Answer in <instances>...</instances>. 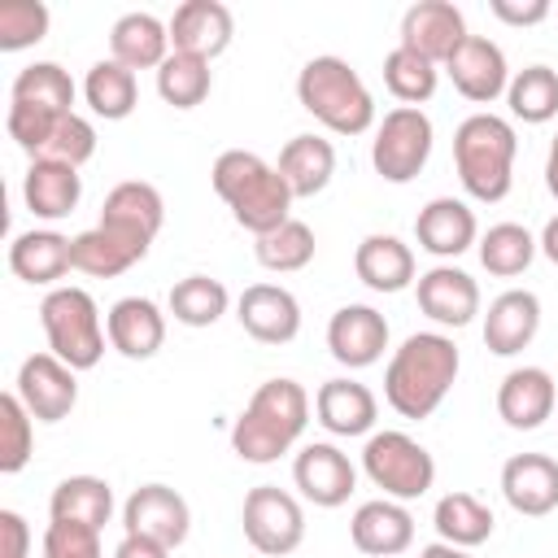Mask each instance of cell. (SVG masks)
Returning <instances> with one entry per match:
<instances>
[{"instance_id": "1", "label": "cell", "mask_w": 558, "mask_h": 558, "mask_svg": "<svg viewBox=\"0 0 558 558\" xmlns=\"http://www.w3.org/2000/svg\"><path fill=\"white\" fill-rule=\"evenodd\" d=\"M462 371V353L445 331H414L384 366V401L401 418H432Z\"/></svg>"}, {"instance_id": "2", "label": "cell", "mask_w": 558, "mask_h": 558, "mask_svg": "<svg viewBox=\"0 0 558 558\" xmlns=\"http://www.w3.org/2000/svg\"><path fill=\"white\" fill-rule=\"evenodd\" d=\"M209 183L214 192L222 196V205L231 209V218L257 240L275 227H283L292 218V187L288 179L257 153L248 148H227L218 153L214 170H209Z\"/></svg>"}, {"instance_id": "3", "label": "cell", "mask_w": 558, "mask_h": 558, "mask_svg": "<svg viewBox=\"0 0 558 558\" xmlns=\"http://www.w3.org/2000/svg\"><path fill=\"white\" fill-rule=\"evenodd\" d=\"M310 423V392L296 379H266L231 423V449L235 458L266 466L279 462Z\"/></svg>"}, {"instance_id": "4", "label": "cell", "mask_w": 558, "mask_h": 558, "mask_svg": "<svg viewBox=\"0 0 558 558\" xmlns=\"http://www.w3.org/2000/svg\"><path fill=\"white\" fill-rule=\"evenodd\" d=\"M514 157H519V135L514 122L501 113H471L453 131V166L458 183L471 201L497 205L514 187Z\"/></svg>"}, {"instance_id": "5", "label": "cell", "mask_w": 558, "mask_h": 558, "mask_svg": "<svg viewBox=\"0 0 558 558\" xmlns=\"http://www.w3.org/2000/svg\"><path fill=\"white\" fill-rule=\"evenodd\" d=\"M296 100L336 135H366L375 126V96L344 57H310L296 74Z\"/></svg>"}, {"instance_id": "6", "label": "cell", "mask_w": 558, "mask_h": 558, "mask_svg": "<svg viewBox=\"0 0 558 558\" xmlns=\"http://www.w3.org/2000/svg\"><path fill=\"white\" fill-rule=\"evenodd\" d=\"M39 327L48 336V353H57L74 371H92L105 357V323L100 305L87 288L61 283L39 301Z\"/></svg>"}, {"instance_id": "7", "label": "cell", "mask_w": 558, "mask_h": 558, "mask_svg": "<svg viewBox=\"0 0 558 558\" xmlns=\"http://www.w3.org/2000/svg\"><path fill=\"white\" fill-rule=\"evenodd\" d=\"M362 475L392 501H414L436 484V458L405 432H371L362 445Z\"/></svg>"}, {"instance_id": "8", "label": "cell", "mask_w": 558, "mask_h": 558, "mask_svg": "<svg viewBox=\"0 0 558 558\" xmlns=\"http://www.w3.org/2000/svg\"><path fill=\"white\" fill-rule=\"evenodd\" d=\"M432 144H436L432 118L414 105H397L384 113V122H375L371 166L384 183H414L432 157Z\"/></svg>"}, {"instance_id": "9", "label": "cell", "mask_w": 558, "mask_h": 558, "mask_svg": "<svg viewBox=\"0 0 558 558\" xmlns=\"http://www.w3.org/2000/svg\"><path fill=\"white\" fill-rule=\"evenodd\" d=\"M240 523H244V541L266 558H288L305 541V510L279 484L248 488L240 506Z\"/></svg>"}, {"instance_id": "10", "label": "cell", "mask_w": 558, "mask_h": 558, "mask_svg": "<svg viewBox=\"0 0 558 558\" xmlns=\"http://www.w3.org/2000/svg\"><path fill=\"white\" fill-rule=\"evenodd\" d=\"M13 392L22 397L35 423H61L78 405V371L65 366L57 353H31L17 366Z\"/></svg>"}, {"instance_id": "11", "label": "cell", "mask_w": 558, "mask_h": 558, "mask_svg": "<svg viewBox=\"0 0 558 558\" xmlns=\"http://www.w3.org/2000/svg\"><path fill=\"white\" fill-rule=\"evenodd\" d=\"M292 484L301 488L305 501H314L318 510H336L353 497L357 488V466L349 462V453L331 440H310L301 445V453L292 458Z\"/></svg>"}, {"instance_id": "12", "label": "cell", "mask_w": 558, "mask_h": 558, "mask_svg": "<svg viewBox=\"0 0 558 558\" xmlns=\"http://www.w3.org/2000/svg\"><path fill=\"white\" fill-rule=\"evenodd\" d=\"M122 532L161 541L166 549H179L192 532V510H187L183 493H174L170 484H140L122 501Z\"/></svg>"}, {"instance_id": "13", "label": "cell", "mask_w": 558, "mask_h": 558, "mask_svg": "<svg viewBox=\"0 0 558 558\" xmlns=\"http://www.w3.org/2000/svg\"><path fill=\"white\" fill-rule=\"evenodd\" d=\"M161 222H166V201H161V192H157L153 183H144V179H126V183L109 187V196H105V205H100V227L113 231V235H122V240H126L131 248H140L144 257H148V248H153Z\"/></svg>"}, {"instance_id": "14", "label": "cell", "mask_w": 558, "mask_h": 558, "mask_svg": "<svg viewBox=\"0 0 558 558\" xmlns=\"http://www.w3.org/2000/svg\"><path fill=\"white\" fill-rule=\"evenodd\" d=\"M466 35H471L466 17H462V9L453 0H418V4H410L401 13V39L397 44L418 52V57H427L432 65H445Z\"/></svg>"}, {"instance_id": "15", "label": "cell", "mask_w": 558, "mask_h": 558, "mask_svg": "<svg viewBox=\"0 0 558 558\" xmlns=\"http://www.w3.org/2000/svg\"><path fill=\"white\" fill-rule=\"evenodd\" d=\"M445 74L449 83L475 100V105H493L497 96H506L510 87V65H506V52L501 44H493L488 35H466L458 44V52L445 61Z\"/></svg>"}, {"instance_id": "16", "label": "cell", "mask_w": 558, "mask_h": 558, "mask_svg": "<svg viewBox=\"0 0 558 558\" xmlns=\"http://www.w3.org/2000/svg\"><path fill=\"white\" fill-rule=\"evenodd\" d=\"M166 26H170V48L192 52L201 61L222 57L235 39V17L222 0H183Z\"/></svg>"}, {"instance_id": "17", "label": "cell", "mask_w": 558, "mask_h": 558, "mask_svg": "<svg viewBox=\"0 0 558 558\" xmlns=\"http://www.w3.org/2000/svg\"><path fill=\"white\" fill-rule=\"evenodd\" d=\"M414 296H418V310L436 327H453L458 331V327L475 323V314H480V283L466 270L449 266V262L423 270L414 279Z\"/></svg>"}, {"instance_id": "18", "label": "cell", "mask_w": 558, "mask_h": 558, "mask_svg": "<svg viewBox=\"0 0 558 558\" xmlns=\"http://www.w3.org/2000/svg\"><path fill=\"white\" fill-rule=\"evenodd\" d=\"M327 349L340 366L366 371L388 349V318L375 305H340L327 323Z\"/></svg>"}, {"instance_id": "19", "label": "cell", "mask_w": 558, "mask_h": 558, "mask_svg": "<svg viewBox=\"0 0 558 558\" xmlns=\"http://www.w3.org/2000/svg\"><path fill=\"white\" fill-rule=\"evenodd\" d=\"M414 240L423 253L449 262V257H462L466 248L480 244V222H475V209L458 196H432L418 218H414Z\"/></svg>"}, {"instance_id": "20", "label": "cell", "mask_w": 558, "mask_h": 558, "mask_svg": "<svg viewBox=\"0 0 558 558\" xmlns=\"http://www.w3.org/2000/svg\"><path fill=\"white\" fill-rule=\"evenodd\" d=\"M235 318L257 344H288L301 331V301L283 283H248L235 301Z\"/></svg>"}, {"instance_id": "21", "label": "cell", "mask_w": 558, "mask_h": 558, "mask_svg": "<svg viewBox=\"0 0 558 558\" xmlns=\"http://www.w3.org/2000/svg\"><path fill=\"white\" fill-rule=\"evenodd\" d=\"M349 541L366 558H397L414 545V514L405 510V501L392 497L362 501L349 519Z\"/></svg>"}, {"instance_id": "22", "label": "cell", "mask_w": 558, "mask_h": 558, "mask_svg": "<svg viewBox=\"0 0 558 558\" xmlns=\"http://www.w3.org/2000/svg\"><path fill=\"white\" fill-rule=\"evenodd\" d=\"M9 270L22 283L35 288H61L57 279H65L74 270V235H61L52 227H31L22 235H13L9 244Z\"/></svg>"}, {"instance_id": "23", "label": "cell", "mask_w": 558, "mask_h": 558, "mask_svg": "<svg viewBox=\"0 0 558 558\" xmlns=\"http://www.w3.org/2000/svg\"><path fill=\"white\" fill-rule=\"evenodd\" d=\"M558 405V384L545 366H514L497 384V414L514 432H536Z\"/></svg>"}, {"instance_id": "24", "label": "cell", "mask_w": 558, "mask_h": 558, "mask_svg": "<svg viewBox=\"0 0 558 558\" xmlns=\"http://www.w3.org/2000/svg\"><path fill=\"white\" fill-rule=\"evenodd\" d=\"M501 497L514 514L541 519L558 510V462L549 453H514L501 466Z\"/></svg>"}, {"instance_id": "25", "label": "cell", "mask_w": 558, "mask_h": 558, "mask_svg": "<svg viewBox=\"0 0 558 558\" xmlns=\"http://www.w3.org/2000/svg\"><path fill=\"white\" fill-rule=\"evenodd\" d=\"M541 331V296L527 288H510L501 296L488 301L484 314V349L497 357H514L523 353Z\"/></svg>"}, {"instance_id": "26", "label": "cell", "mask_w": 558, "mask_h": 558, "mask_svg": "<svg viewBox=\"0 0 558 558\" xmlns=\"http://www.w3.org/2000/svg\"><path fill=\"white\" fill-rule=\"evenodd\" d=\"M105 331H109V344L122 357L148 362L166 344V314H161V305L153 296H122V301L109 305Z\"/></svg>"}, {"instance_id": "27", "label": "cell", "mask_w": 558, "mask_h": 558, "mask_svg": "<svg viewBox=\"0 0 558 558\" xmlns=\"http://www.w3.org/2000/svg\"><path fill=\"white\" fill-rule=\"evenodd\" d=\"M314 418L331 436H371L375 432V418H379V401H375V392L366 384L340 375V379L318 384V392H314Z\"/></svg>"}, {"instance_id": "28", "label": "cell", "mask_w": 558, "mask_h": 558, "mask_svg": "<svg viewBox=\"0 0 558 558\" xmlns=\"http://www.w3.org/2000/svg\"><path fill=\"white\" fill-rule=\"evenodd\" d=\"M22 201L35 218L44 222H61L78 209L83 201V174L65 161H48V157H35L22 174Z\"/></svg>"}, {"instance_id": "29", "label": "cell", "mask_w": 558, "mask_h": 558, "mask_svg": "<svg viewBox=\"0 0 558 558\" xmlns=\"http://www.w3.org/2000/svg\"><path fill=\"white\" fill-rule=\"evenodd\" d=\"M353 270L371 292H405L418 275H414V248L388 231H371L357 253H353Z\"/></svg>"}, {"instance_id": "30", "label": "cell", "mask_w": 558, "mask_h": 558, "mask_svg": "<svg viewBox=\"0 0 558 558\" xmlns=\"http://www.w3.org/2000/svg\"><path fill=\"white\" fill-rule=\"evenodd\" d=\"M170 52V26L153 13H122L109 31V57L122 61L126 70H161Z\"/></svg>"}, {"instance_id": "31", "label": "cell", "mask_w": 558, "mask_h": 558, "mask_svg": "<svg viewBox=\"0 0 558 558\" xmlns=\"http://www.w3.org/2000/svg\"><path fill=\"white\" fill-rule=\"evenodd\" d=\"M275 170L288 179V187H292L296 201H310V196H318L331 183V174H336V148L323 135H292L279 148Z\"/></svg>"}, {"instance_id": "32", "label": "cell", "mask_w": 558, "mask_h": 558, "mask_svg": "<svg viewBox=\"0 0 558 558\" xmlns=\"http://www.w3.org/2000/svg\"><path fill=\"white\" fill-rule=\"evenodd\" d=\"M48 519L52 523H83L100 532L113 519V488L100 475H65L52 497H48Z\"/></svg>"}, {"instance_id": "33", "label": "cell", "mask_w": 558, "mask_h": 558, "mask_svg": "<svg viewBox=\"0 0 558 558\" xmlns=\"http://www.w3.org/2000/svg\"><path fill=\"white\" fill-rule=\"evenodd\" d=\"M83 100H87V109H92L96 118H105V122L131 118L135 105H140L135 70H126V65L113 61V57L96 61V65L87 70V78H83Z\"/></svg>"}, {"instance_id": "34", "label": "cell", "mask_w": 558, "mask_h": 558, "mask_svg": "<svg viewBox=\"0 0 558 558\" xmlns=\"http://www.w3.org/2000/svg\"><path fill=\"white\" fill-rule=\"evenodd\" d=\"M432 523H436L440 541H445V545H458V549L484 545V541L493 536V527H497L493 510H488L475 493H445V497L436 501V510H432Z\"/></svg>"}, {"instance_id": "35", "label": "cell", "mask_w": 558, "mask_h": 558, "mask_svg": "<svg viewBox=\"0 0 558 558\" xmlns=\"http://www.w3.org/2000/svg\"><path fill=\"white\" fill-rule=\"evenodd\" d=\"M74 78L70 70H61L57 61H31L17 70L13 87H9V100L17 105H39V109H52V113H74Z\"/></svg>"}, {"instance_id": "36", "label": "cell", "mask_w": 558, "mask_h": 558, "mask_svg": "<svg viewBox=\"0 0 558 558\" xmlns=\"http://www.w3.org/2000/svg\"><path fill=\"white\" fill-rule=\"evenodd\" d=\"M314 248H318L314 227L301 222V218H288L283 227L257 235L253 257H257V266L270 270V275H296V270H305V266L314 262Z\"/></svg>"}, {"instance_id": "37", "label": "cell", "mask_w": 558, "mask_h": 558, "mask_svg": "<svg viewBox=\"0 0 558 558\" xmlns=\"http://www.w3.org/2000/svg\"><path fill=\"white\" fill-rule=\"evenodd\" d=\"M480 266L497 279H514L532 266V257L541 253L536 248V235L523 227V222H493L484 235H480Z\"/></svg>"}, {"instance_id": "38", "label": "cell", "mask_w": 558, "mask_h": 558, "mask_svg": "<svg viewBox=\"0 0 558 558\" xmlns=\"http://www.w3.org/2000/svg\"><path fill=\"white\" fill-rule=\"evenodd\" d=\"M227 305H231V292H227V283L214 279V275H187V279H179V283L170 288V296H166V310H170L174 323H183V327H214V323L227 314Z\"/></svg>"}, {"instance_id": "39", "label": "cell", "mask_w": 558, "mask_h": 558, "mask_svg": "<svg viewBox=\"0 0 558 558\" xmlns=\"http://www.w3.org/2000/svg\"><path fill=\"white\" fill-rule=\"evenodd\" d=\"M506 105H510V118H519L527 126L554 122L558 118V70H549V65H523L519 74H510Z\"/></svg>"}, {"instance_id": "40", "label": "cell", "mask_w": 558, "mask_h": 558, "mask_svg": "<svg viewBox=\"0 0 558 558\" xmlns=\"http://www.w3.org/2000/svg\"><path fill=\"white\" fill-rule=\"evenodd\" d=\"M135 262H144V253L131 248L122 235L105 231L100 222L74 235V270H83V275H92V279H113V275L131 270Z\"/></svg>"}, {"instance_id": "41", "label": "cell", "mask_w": 558, "mask_h": 558, "mask_svg": "<svg viewBox=\"0 0 558 558\" xmlns=\"http://www.w3.org/2000/svg\"><path fill=\"white\" fill-rule=\"evenodd\" d=\"M209 87H214V70L192 52H170L157 70V96L174 109H196L209 96Z\"/></svg>"}, {"instance_id": "42", "label": "cell", "mask_w": 558, "mask_h": 558, "mask_svg": "<svg viewBox=\"0 0 558 558\" xmlns=\"http://www.w3.org/2000/svg\"><path fill=\"white\" fill-rule=\"evenodd\" d=\"M436 83H440V70H436L427 57H418V52H410V48H401V44L384 57V87H388L401 105L423 109V100L436 96Z\"/></svg>"}, {"instance_id": "43", "label": "cell", "mask_w": 558, "mask_h": 558, "mask_svg": "<svg viewBox=\"0 0 558 558\" xmlns=\"http://www.w3.org/2000/svg\"><path fill=\"white\" fill-rule=\"evenodd\" d=\"M35 453V418L17 392L0 397V471L17 475Z\"/></svg>"}, {"instance_id": "44", "label": "cell", "mask_w": 558, "mask_h": 558, "mask_svg": "<svg viewBox=\"0 0 558 558\" xmlns=\"http://www.w3.org/2000/svg\"><path fill=\"white\" fill-rule=\"evenodd\" d=\"M48 4L39 0H0V52L35 48L48 35Z\"/></svg>"}, {"instance_id": "45", "label": "cell", "mask_w": 558, "mask_h": 558, "mask_svg": "<svg viewBox=\"0 0 558 558\" xmlns=\"http://www.w3.org/2000/svg\"><path fill=\"white\" fill-rule=\"evenodd\" d=\"M39 157H48V161H65V166H83V161H92L96 157V126L74 109V113H65L57 126H52V135H48V144H44V153Z\"/></svg>"}, {"instance_id": "46", "label": "cell", "mask_w": 558, "mask_h": 558, "mask_svg": "<svg viewBox=\"0 0 558 558\" xmlns=\"http://www.w3.org/2000/svg\"><path fill=\"white\" fill-rule=\"evenodd\" d=\"M65 113H52V109H39V105H17V100H9V140L35 161L39 153H44V144H48V135H52V126L61 122Z\"/></svg>"}, {"instance_id": "47", "label": "cell", "mask_w": 558, "mask_h": 558, "mask_svg": "<svg viewBox=\"0 0 558 558\" xmlns=\"http://www.w3.org/2000/svg\"><path fill=\"white\" fill-rule=\"evenodd\" d=\"M44 558H105L100 532L83 523H48L44 527Z\"/></svg>"}, {"instance_id": "48", "label": "cell", "mask_w": 558, "mask_h": 558, "mask_svg": "<svg viewBox=\"0 0 558 558\" xmlns=\"http://www.w3.org/2000/svg\"><path fill=\"white\" fill-rule=\"evenodd\" d=\"M488 13L506 26H536L554 13L549 0H488Z\"/></svg>"}, {"instance_id": "49", "label": "cell", "mask_w": 558, "mask_h": 558, "mask_svg": "<svg viewBox=\"0 0 558 558\" xmlns=\"http://www.w3.org/2000/svg\"><path fill=\"white\" fill-rule=\"evenodd\" d=\"M0 558H31V523L17 510H0Z\"/></svg>"}, {"instance_id": "50", "label": "cell", "mask_w": 558, "mask_h": 558, "mask_svg": "<svg viewBox=\"0 0 558 558\" xmlns=\"http://www.w3.org/2000/svg\"><path fill=\"white\" fill-rule=\"evenodd\" d=\"M174 549H166L161 541H148V536H126L122 532V541H118V549H113V558H170Z\"/></svg>"}, {"instance_id": "51", "label": "cell", "mask_w": 558, "mask_h": 558, "mask_svg": "<svg viewBox=\"0 0 558 558\" xmlns=\"http://www.w3.org/2000/svg\"><path fill=\"white\" fill-rule=\"evenodd\" d=\"M536 248H541V253H545V257L558 266V214H554V218L541 227V240H536Z\"/></svg>"}, {"instance_id": "52", "label": "cell", "mask_w": 558, "mask_h": 558, "mask_svg": "<svg viewBox=\"0 0 558 558\" xmlns=\"http://www.w3.org/2000/svg\"><path fill=\"white\" fill-rule=\"evenodd\" d=\"M545 187H549V196L558 201V135H554V144H549V157H545Z\"/></svg>"}, {"instance_id": "53", "label": "cell", "mask_w": 558, "mask_h": 558, "mask_svg": "<svg viewBox=\"0 0 558 558\" xmlns=\"http://www.w3.org/2000/svg\"><path fill=\"white\" fill-rule=\"evenodd\" d=\"M418 558H471V554H466V549H458V545L436 541V545H423V549H418Z\"/></svg>"}]
</instances>
